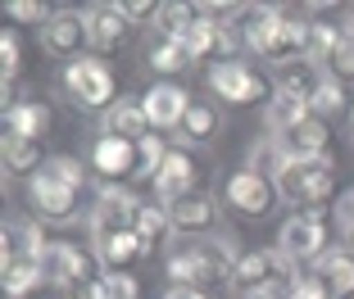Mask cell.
<instances>
[{"instance_id":"obj_16","label":"cell","mask_w":354,"mask_h":299,"mask_svg":"<svg viewBox=\"0 0 354 299\" xmlns=\"http://www.w3.org/2000/svg\"><path fill=\"white\" fill-rule=\"evenodd\" d=\"M95 254H100L104 272H132L141 258H150V249L136 231H118V236H109V240H95Z\"/></svg>"},{"instance_id":"obj_24","label":"cell","mask_w":354,"mask_h":299,"mask_svg":"<svg viewBox=\"0 0 354 299\" xmlns=\"http://www.w3.org/2000/svg\"><path fill=\"white\" fill-rule=\"evenodd\" d=\"M236 28H241V41L250 46L254 55H263V46H268V37H272V28H277V19L281 14L277 10H259V5H241V14H236Z\"/></svg>"},{"instance_id":"obj_37","label":"cell","mask_w":354,"mask_h":299,"mask_svg":"<svg viewBox=\"0 0 354 299\" xmlns=\"http://www.w3.org/2000/svg\"><path fill=\"white\" fill-rule=\"evenodd\" d=\"M136 150H141V168H146L150 177L164 168V159H168V150H164V136H146V141H136Z\"/></svg>"},{"instance_id":"obj_1","label":"cell","mask_w":354,"mask_h":299,"mask_svg":"<svg viewBox=\"0 0 354 299\" xmlns=\"http://www.w3.org/2000/svg\"><path fill=\"white\" fill-rule=\"evenodd\" d=\"M336 182V164L332 155H313V159H281V168L272 173V186L286 204H323L332 195Z\"/></svg>"},{"instance_id":"obj_22","label":"cell","mask_w":354,"mask_h":299,"mask_svg":"<svg viewBox=\"0 0 354 299\" xmlns=\"http://www.w3.org/2000/svg\"><path fill=\"white\" fill-rule=\"evenodd\" d=\"M323 82H327V68H323V64H313V59H295V64H286V68H281L277 91H286V95H295V100L309 104L313 95H318V86H323Z\"/></svg>"},{"instance_id":"obj_9","label":"cell","mask_w":354,"mask_h":299,"mask_svg":"<svg viewBox=\"0 0 354 299\" xmlns=\"http://www.w3.org/2000/svg\"><path fill=\"white\" fill-rule=\"evenodd\" d=\"M28 204L37 209L41 222H68V218L77 213V191L64 186V182H55L50 173H37L28 182Z\"/></svg>"},{"instance_id":"obj_23","label":"cell","mask_w":354,"mask_h":299,"mask_svg":"<svg viewBox=\"0 0 354 299\" xmlns=\"http://www.w3.org/2000/svg\"><path fill=\"white\" fill-rule=\"evenodd\" d=\"M313 277H318L327 290H332V299L354 295V254H345V249H332V254H323V258H318V272H313Z\"/></svg>"},{"instance_id":"obj_29","label":"cell","mask_w":354,"mask_h":299,"mask_svg":"<svg viewBox=\"0 0 354 299\" xmlns=\"http://www.w3.org/2000/svg\"><path fill=\"white\" fill-rule=\"evenodd\" d=\"M182 136H187V141H196V145L214 141V136H218V109H214V104H205V100H191L187 118H182Z\"/></svg>"},{"instance_id":"obj_36","label":"cell","mask_w":354,"mask_h":299,"mask_svg":"<svg viewBox=\"0 0 354 299\" xmlns=\"http://www.w3.org/2000/svg\"><path fill=\"white\" fill-rule=\"evenodd\" d=\"M5 14H10L14 23H41V28L55 19V14L46 10V5H37V0H10V5H5Z\"/></svg>"},{"instance_id":"obj_17","label":"cell","mask_w":354,"mask_h":299,"mask_svg":"<svg viewBox=\"0 0 354 299\" xmlns=\"http://www.w3.org/2000/svg\"><path fill=\"white\" fill-rule=\"evenodd\" d=\"M272 141L281 145V155H291V159H313V155H327V123L309 114L304 123H295L291 132L272 136Z\"/></svg>"},{"instance_id":"obj_10","label":"cell","mask_w":354,"mask_h":299,"mask_svg":"<svg viewBox=\"0 0 354 299\" xmlns=\"http://www.w3.org/2000/svg\"><path fill=\"white\" fill-rule=\"evenodd\" d=\"M196 177H200V168H196V159L187 155V150H168V159H164V168L155 173V204H177V200H187L191 195V186H196Z\"/></svg>"},{"instance_id":"obj_18","label":"cell","mask_w":354,"mask_h":299,"mask_svg":"<svg viewBox=\"0 0 354 299\" xmlns=\"http://www.w3.org/2000/svg\"><path fill=\"white\" fill-rule=\"evenodd\" d=\"M86 28H91V46L95 50H118V46L127 41L132 23L123 19L118 5H95V10H86Z\"/></svg>"},{"instance_id":"obj_5","label":"cell","mask_w":354,"mask_h":299,"mask_svg":"<svg viewBox=\"0 0 354 299\" xmlns=\"http://www.w3.org/2000/svg\"><path fill=\"white\" fill-rule=\"evenodd\" d=\"M209 91L218 95L223 104H259L263 95H268V86H263V77H259V73H250L245 64L223 59V64L209 68Z\"/></svg>"},{"instance_id":"obj_33","label":"cell","mask_w":354,"mask_h":299,"mask_svg":"<svg viewBox=\"0 0 354 299\" xmlns=\"http://www.w3.org/2000/svg\"><path fill=\"white\" fill-rule=\"evenodd\" d=\"M336 109H345V82L327 77V82L318 86V95L309 100V114L313 118H327V114H336Z\"/></svg>"},{"instance_id":"obj_43","label":"cell","mask_w":354,"mask_h":299,"mask_svg":"<svg viewBox=\"0 0 354 299\" xmlns=\"http://www.w3.org/2000/svg\"><path fill=\"white\" fill-rule=\"evenodd\" d=\"M350 127H354V104H350Z\"/></svg>"},{"instance_id":"obj_12","label":"cell","mask_w":354,"mask_h":299,"mask_svg":"<svg viewBox=\"0 0 354 299\" xmlns=\"http://www.w3.org/2000/svg\"><path fill=\"white\" fill-rule=\"evenodd\" d=\"M259 59L277 64V68H286V64H295V59H309V23H300V19H286V14H281Z\"/></svg>"},{"instance_id":"obj_41","label":"cell","mask_w":354,"mask_h":299,"mask_svg":"<svg viewBox=\"0 0 354 299\" xmlns=\"http://www.w3.org/2000/svg\"><path fill=\"white\" fill-rule=\"evenodd\" d=\"M68 299H104L100 295V277L86 281V286H73V290H68Z\"/></svg>"},{"instance_id":"obj_32","label":"cell","mask_w":354,"mask_h":299,"mask_svg":"<svg viewBox=\"0 0 354 299\" xmlns=\"http://www.w3.org/2000/svg\"><path fill=\"white\" fill-rule=\"evenodd\" d=\"M191 55L182 50V41H159L155 50H150V68H159V73H182V68H191Z\"/></svg>"},{"instance_id":"obj_34","label":"cell","mask_w":354,"mask_h":299,"mask_svg":"<svg viewBox=\"0 0 354 299\" xmlns=\"http://www.w3.org/2000/svg\"><path fill=\"white\" fill-rule=\"evenodd\" d=\"M41 173H50L55 182L73 186V191H82V164H77V159H68V155H55V159H46V168H41Z\"/></svg>"},{"instance_id":"obj_39","label":"cell","mask_w":354,"mask_h":299,"mask_svg":"<svg viewBox=\"0 0 354 299\" xmlns=\"http://www.w3.org/2000/svg\"><path fill=\"white\" fill-rule=\"evenodd\" d=\"M118 10H123L127 23H150V19H159V5H155V0H118Z\"/></svg>"},{"instance_id":"obj_15","label":"cell","mask_w":354,"mask_h":299,"mask_svg":"<svg viewBox=\"0 0 354 299\" xmlns=\"http://www.w3.org/2000/svg\"><path fill=\"white\" fill-rule=\"evenodd\" d=\"M168 222H173V231H182V236H205V231H214V222H218V209H214L209 195L191 191L187 200L168 204Z\"/></svg>"},{"instance_id":"obj_27","label":"cell","mask_w":354,"mask_h":299,"mask_svg":"<svg viewBox=\"0 0 354 299\" xmlns=\"http://www.w3.org/2000/svg\"><path fill=\"white\" fill-rule=\"evenodd\" d=\"M263 118H268V127L281 136V132H291L295 123H304V118H309V104L295 100V95H286V91H277L268 100V109H263Z\"/></svg>"},{"instance_id":"obj_20","label":"cell","mask_w":354,"mask_h":299,"mask_svg":"<svg viewBox=\"0 0 354 299\" xmlns=\"http://www.w3.org/2000/svg\"><path fill=\"white\" fill-rule=\"evenodd\" d=\"M104 136H118V141H146L150 136V118L141 100H118L109 114H104Z\"/></svg>"},{"instance_id":"obj_13","label":"cell","mask_w":354,"mask_h":299,"mask_svg":"<svg viewBox=\"0 0 354 299\" xmlns=\"http://www.w3.org/2000/svg\"><path fill=\"white\" fill-rule=\"evenodd\" d=\"M91 164L95 173L109 177V186L118 182V177H132L136 168H141V150H136V141H118V136H100L91 150Z\"/></svg>"},{"instance_id":"obj_4","label":"cell","mask_w":354,"mask_h":299,"mask_svg":"<svg viewBox=\"0 0 354 299\" xmlns=\"http://www.w3.org/2000/svg\"><path fill=\"white\" fill-rule=\"evenodd\" d=\"M41 277H46V286H64V290L95 281L91 277V258H86L77 245H68V240H46V249H41Z\"/></svg>"},{"instance_id":"obj_30","label":"cell","mask_w":354,"mask_h":299,"mask_svg":"<svg viewBox=\"0 0 354 299\" xmlns=\"http://www.w3.org/2000/svg\"><path fill=\"white\" fill-rule=\"evenodd\" d=\"M196 19H200L196 5H159V19L155 23H159V32H164V41H177V37H182Z\"/></svg>"},{"instance_id":"obj_11","label":"cell","mask_w":354,"mask_h":299,"mask_svg":"<svg viewBox=\"0 0 354 299\" xmlns=\"http://www.w3.org/2000/svg\"><path fill=\"white\" fill-rule=\"evenodd\" d=\"M272 200H277V186L263 173H254V168H245V173H236L227 182V204L241 209L245 218H263L272 209Z\"/></svg>"},{"instance_id":"obj_28","label":"cell","mask_w":354,"mask_h":299,"mask_svg":"<svg viewBox=\"0 0 354 299\" xmlns=\"http://www.w3.org/2000/svg\"><path fill=\"white\" fill-rule=\"evenodd\" d=\"M5 168L10 173H41L46 159H41V141H23V136H5Z\"/></svg>"},{"instance_id":"obj_26","label":"cell","mask_w":354,"mask_h":299,"mask_svg":"<svg viewBox=\"0 0 354 299\" xmlns=\"http://www.w3.org/2000/svg\"><path fill=\"white\" fill-rule=\"evenodd\" d=\"M132 231H136L141 240H146V249L164 245V236L173 231V222H168V209H164V204H150V200H141V209H136V222H132Z\"/></svg>"},{"instance_id":"obj_19","label":"cell","mask_w":354,"mask_h":299,"mask_svg":"<svg viewBox=\"0 0 354 299\" xmlns=\"http://www.w3.org/2000/svg\"><path fill=\"white\" fill-rule=\"evenodd\" d=\"M0 277H5V299H23L41 286V254H19V258H0Z\"/></svg>"},{"instance_id":"obj_38","label":"cell","mask_w":354,"mask_h":299,"mask_svg":"<svg viewBox=\"0 0 354 299\" xmlns=\"http://www.w3.org/2000/svg\"><path fill=\"white\" fill-rule=\"evenodd\" d=\"M19 37H14V32H5V37H0V64H5V82H14V77H19Z\"/></svg>"},{"instance_id":"obj_25","label":"cell","mask_w":354,"mask_h":299,"mask_svg":"<svg viewBox=\"0 0 354 299\" xmlns=\"http://www.w3.org/2000/svg\"><path fill=\"white\" fill-rule=\"evenodd\" d=\"M46 240L37 231V222H5L0 231V258H19V254H41Z\"/></svg>"},{"instance_id":"obj_21","label":"cell","mask_w":354,"mask_h":299,"mask_svg":"<svg viewBox=\"0 0 354 299\" xmlns=\"http://www.w3.org/2000/svg\"><path fill=\"white\" fill-rule=\"evenodd\" d=\"M5 132L10 136H23V141H41L50 132V109L41 100H23L14 109H5Z\"/></svg>"},{"instance_id":"obj_6","label":"cell","mask_w":354,"mask_h":299,"mask_svg":"<svg viewBox=\"0 0 354 299\" xmlns=\"http://www.w3.org/2000/svg\"><path fill=\"white\" fill-rule=\"evenodd\" d=\"M323 245H327V227L318 213H295L291 222H281L277 231V249L291 263H313V258H323Z\"/></svg>"},{"instance_id":"obj_31","label":"cell","mask_w":354,"mask_h":299,"mask_svg":"<svg viewBox=\"0 0 354 299\" xmlns=\"http://www.w3.org/2000/svg\"><path fill=\"white\" fill-rule=\"evenodd\" d=\"M323 68H327V77H336V82H354V32L350 28H345L341 46L332 50V59H327Z\"/></svg>"},{"instance_id":"obj_35","label":"cell","mask_w":354,"mask_h":299,"mask_svg":"<svg viewBox=\"0 0 354 299\" xmlns=\"http://www.w3.org/2000/svg\"><path fill=\"white\" fill-rule=\"evenodd\" d=\"M100 295L104 299H136V277L132 272H100Z\"/></svg>"},{"instance_id":"obj_3","label":"cell","mask_w":354,"mask_h":299,"mask_svg":"<svg viewBox=\"0 0 354 299\" xmlns=\"http://www.w3.org/2000/svg\"><path fill=\"white\" fill-rule=\"evenodd\" d=\"M64 91L73 95V104L82 109H114V73L100 59H77L64 68Z\"/></svg>"},{"instance_id":"obj_2","label":"cell","mask_w":354,"mask_h":299,"mask_svg":"<svg viewBox=\"0 0 354 299\" xmlns=\"http://www.w3.org/2000/svg\"><path fill=\"white\" fill-rule=\"evenodd\" d=\"M232 268H236V258L227 254L223 245H214V240H196V245H182L173 258H168V277L177 281V286H209V281H223L232 277Z\"/></svg>"},{"instance_id":"obj_40","label":"cell","mask_w":354,"mask_h":299,"mask_svg":"<svg viewBox=\"0 0 354 299\" xmlns=\"http://www.w3.org/2000/svg\"><path fill=\"white\" fill-rule=\"evenodd\" d=\"M336 222H341V231H350V236H354V186L336 200Z\"/></svg>"},{"instance_id":"obj_14","label":"cell","mask_w":354,"mask_h":299,"mask_svg":"<svg viewBox=\"0 0 354 299\" xmlns=\"http://www.w3.org/2000/svg\"><path fill=\"white\" fill-rule=\"evenodd\" d=\"M141 104H146L150 127H182V118H187V109H191V95L173 82H159L141 95Z\"/></svg>"},{"instance_id":"obj_8","label":"cell","mask_w":354,"mask_h":299,"mask_svg":"<svg viewBox=\"0 0 354 299\" xmlns=\"http://www.w3.org/2000/svg\"><path fill=\"white\" fill-rule=\"evenodd\" d=\"M136 209H141V200H136L132 191H123V186H104L100 200H95V218H91L95 240H109V236H118V231H132Z\"/></svg>"},{"instance_id":"obj_7","label":"cell","mask_w":354,"mask_h":299,"mask_svg":"<svg viewBox=\"0 0 354 299\" xmlns=\"http://www.w3.org/2000/svg\"><path fill=\"white\" fill-rule=\"evenodd\" d=\"M82 46H91V28H86V14L77 10H59L50 23L41 28V50L50 55V59H82Z\"/></svg>"},{"instance_id":"obj_42","label":"cell","mask_w":354,"mask_h":299,"mask_svg":"<svg viewBox=\"0 0 354 299\" xmlns=\"http://www.w3.org/2000/svg\"><path fill=\"white\" fill-rule=\"evenodd\" d=\"M168 299H205V295L191 290V286H173V290H168Z\"/></svg>"}]
</instances>
